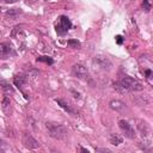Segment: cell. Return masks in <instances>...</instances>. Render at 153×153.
Here are the masks:
<instances>
[{
  "mask_svg": "<svg viewBox=\"0 0 153 153\" xmlns=\"http://www.w3.org/2000/svg\"><path fill=\"white\" fill-rule=\"evenodd\" d=\"M1 2H5V4H13V2H17L18 0H0Z\"/></svg>",
  "mask_w": 153,
  "mask_h": 153,
  "instance_id": "obj_20",
  "label": "cell"
},
{
  "mask_svg": "<svg viewBox=\"0 0 153 153\" xmlns=\"http://www.w3.org/2000/svg\"><path fill=\"white\" fill-rule=\"evenodd\" d=\"M2 143H4V141H2V140H1V139H0V147H1V146H2Z\"/></svg>",
  "mask_w": 153,
  "mask_h": 153,
  "instance_id": "obj_23",
  "label": "cell"
},
{
  "mask_svg": "<svg viewBox=\"0 0 153 153\" xmlns=\"http://www.w3.org/2000/svg\"><path fill=\"white\" fill-rule=\"evenodd\" d=\"M118 127H120V129L122 130V133H123V135H124L126 137H128V139H130V140L135 137L134 128L131 127V124H129L128 121H126V120H120V121H118Z\"/></svg>",
  "mask_w": 153,
  "mask_h": 153,
  "instance_id": "obj_4",
  "label": "cell"
},
{
  "mask_svg": "<svg viewBox=\"0 0 153 153\" xmlns=\"http://www.w3.org/2000/svg\"><path fill=\"white\" fill-rule=\"evenodd\" d=\"M55 100H56V103H57V104H59L63 110H66L67 112H69V114H75V112H74V110L69 106V104H68L67 102H65V100H62V99H55Z\"/></svg>",
  "mask_w": 153,
  "mask_h": 153,
  "instance_id": "obj_14",
  "label": "cell"
},
{
  "mask_svg": "<svg viewBox=\"0 0 153 153\" xmlns=\"http://www.w3.org/2000/svg\"><path fill=\"white\" fill-rule=\"evenodd\" d=\"M151 75H152V71H151V69H146V78L149 79Z\"/></svg>",
  "mask_w": 153,
  "mask_h": 153,
  "instance_id": "obj_21",
  "label": "cell"
},
{
  "mask_svg": "<svg viewBox=\"0 0 153 153\" xmlns=\"http://www.w3.org/2000/svg\"><path fill=\"white\" fill-rule=\"evenodd\" d=\"M110 108L115 111H118V112H123L126 110V104L118 99H114L110 102Z\"/></svg>",
  "mask_w": 153,
  "mask_h": 153,
  "instance_id": "obj_10",
  "label": "cell"
},
{
  "mask_svg": "<svg viewBox=\"0 0 153 153\" xmlns=\"http://www.w3.org/2000/svg\"><path fill=\"white\" fill-rule=\"evenodd\" d=\"M37 61H43V62L49 63V65L53 63V59H50L49 56H38V57H37Z\"/></svg>",
  "mask_w": 153,
  "mask_h": 153,
  "instance_id": "obj_18",
  "label": "cell"
},
{
  "mask_svg": "<svg viewBox=\"0 0 153 153\" xmlns=\"http://www.w3.org/2000/svg\"><path fill=\"white\" fill-rule=\"evenodd\" d=\"M114 87L120 92H130V91H142L143 86L136 79L130 76H124L117 82L114 84Z\"/></svg>",
  "mask_w": 153,
  "mask_h": 153,
  "instance_id": "obj_1",
  "label": "cell"
},
{
  "mask_svg": "<svg viewBox=\"0 0 153 153\" xmlns=\"http://www.w3.org/2000/svg\"><path fill=\"white\" fill-rule=\"evenodd\" d=\"M116 41H117V43H118V44H122V42H123V38H122L121 36H117V37H116Z\"/></svg>",
  "mask_w": 153,
  "mask_h": 153,
  "instance_id": "obj_22",
  "label": "cell"
},
{
  "mask_svg": "<svg viewBox=\"0 0 153 153\" xmlns=\"http://www.w3.org/2000/svg\"><path fill=\"white\" fill-rule=\"evenodd\" d=\"M14 55V50L10 43H0V57L1 59H10Z\"/></svg>",
  "mask_w": 153,
  "mask_h": 153,
  "instance_id": "obj_6",
  "label": "cell"
},
{
  "mask_svg": "<svg viewBox=\"0 0 153 153\" xmlns=\"http://www.w3.org/2000/svg\"><path fill=\"white\" fill-rule=\"evenodd\" d=\"M0 85H1V87H2V90L5 91L6 94H7V93H13V87H12L8 82H6V81H0Z\"/></svg>",
  "mask_w": 153,
  "mask_h": 153,
  "instance_id": "obj_16",
  "label": "cell"
},
{
  "mask_svg": "<svg viewBox=\"0 0 153 153\" xmlns=\"http://www.w3.org/2000/svg\"><path fill=\"white\" fill-rule=\"evenodd\" d=\"M45 129L49 136H51L55 140H63L67 136V128L61 123H55V122L45 123Z\"/></svg>",
  "mask_w": 153,
  "mask_h": 153,
  "instance_id": "obj_2",
  "label": "cell"
},
{
  "mask_svg": "<svg viewBox=\"0 0 153 153\" xmlns=\"http://www.w3.org/2000/svg\"><path fill=\"white\" fill-rule=\"evenodd\" d=\"M109 141H110V143H112L114 146H118V145H121V143L123 142V137L120 136L118 134H111L110 137H109Z\"/></svg>",
  "mask_w": 153,
  "mask_h": 153,
  "instance_id": "obj_13",
  "label": "cell"
},
{
  "mask_svg": "<svg viewBox=\"0 0 153 153\" xmlns=\"http://www.w3.org/2000/svg\"><path fill=\"white\" fill-rule=\"evenodd\" d=\"M1 108H2V110H4V112L5 114H10L11 112V100H10V98H8V96L5 93V96H4V98H2V102H1Z\"/></svg>",
  "mask_w": 153,
  "mask_h": 153,
  "instance_id": "obj_12",
  "label": "cell"
},
{
  "mask_svg": "<svg viewBox=\"0 0 153 153\" xmlns=\"http://www.w3.org/2000/svg\"><path fill=\"white\" fill-rule=\"evenodd\" d=\"M137 129L140 130L141 133V136L143 139H147L151 136V128L146 123V122H142V121H139V124H137Z\"/></svg>",
  "mask_w": 153,
  "mask_h": 153,
  "instance_id": "obj_9",
  "label": "cell"
},
{
  "mask_svg": "<svg viewBox=\"0 0 153 153\" xmlns=\"http://www.w3.org/2000/svg\"><path fill=\"white\" fill-rule=\"evenodd\" d=\"M72 73H73V75H74L75 78H78V79H86V78L88 76V69H87L84 65H81V63H75V65H73V67H72Z\"/></svg>",
  "mask_w": 153,
  "mask_h": 153,
  "instance_id": "obj_5",
  "label": "cell"
},
{
  "mask_svg": "<svg viewBox=\"0 0 153 153\" xmlns=\"http://www.w3.org/2000/svg\"><path fill=\"white\" fill-rule=\"evenodd\" d=\"M71 27H72V23H71V20H69L66 16H61V17L59 18V22H57L56 25H55V30H56V32H57L59 35H65V33H67Z\"/></svg>",
  "mask_w": 153,
  "mask_h": 153,
  "instance_id": "obj_3",
  "label": "cell"
},
{
  "mask_svg": "<svg viewBox=\"0 0 153 153\" xmlns=\"http://www.w3.org/2000/svg\"><path fill=\"white\" fill-rule=\"evenodd\" d=\"M142 7H143V10L145 11H149L151 10V5H149V2L147 1V0H143V4H142Z\"/></svg>",
  "mask_w": 153,
  "mask_h": 153,
  "instance_id": "obj_19",
  "label": "cell"
},
{
  "mask_svg": "<svg viewBox=\"0 0 153 153\" xmlns=\"http://www.w3.org/2000/svg\"><path fill=\"white\" fill-rule=\"evenodd\" d=\"M20 13H22L20 8H11L6 12V17L10 18V19H16Z\"/></svg>",
  "mask_w": 153,
  "mask_h": 153,
  "instance_id": "obj_15",
  "label": "cell"
},
{
  "mask_svg": "<svg viewBox=\"0 0 153 153\" xmlns=\"http://www.w3.org/2000/svg\"><path fill=\"white\" fill-rule=\"evenodd\" d=\"M67 44L71 47V48H80V42L79 41H76V39H69L68 42H67Z\"/></svg>",
  "mask_w": 153,
  "mask_h": 153,
  "instance_id": "obj_17",
  "label": "cell"
},
{
  "mask_svg": "<svg viewBox=\"0 0 153 153\" xmlns=\"http://www.w3.org/2000/svg\"><path fill=\"white\" fill-rule=\"evenodd\" d=\"M93 62H94L97 66H99L100 68H103V69H105V68L108 69V68L111 67L110 60H109L106 56H103V55H97V56H94Z\"/></svg>",
  "mask_w": 153,
  "mask_h": 153,
  "instance_id": "obj_8",
  "label": "cell"
},
{
  "mask_svg": "<svg viewBox=\"0 0 153 153\" xmlns=\"http://www.w3.org/2000/svg\"><path fill=\"white\" fill-rule=\"evenodd\" d=\"M23 145L29 149H36L39 147V142L35 137H32L30 134H25L23 136Z\"/></svg>",
  "mask_w": 153,
  "mask_h": 153,
  "instance_id": "obj_7",
  "label": "cell"
},
{
  "mask_svg": "<svg viewBox=\"0 0 153 153\" xmlns=\"http://www.w3.org/2000/svg\"><path fill=\"white\" fill-rule=\"evenodd\" d=\"M26 81H27V79H26V76H24L23 74H18V75H16L14 76V79H13V82H14V85L18 87V88H23V86L26 84Z\"/></svg>",
  "mask_w": 153,
  "mask_h": 153,
  "instance_id": "obj_11",
  "label": "cell"
}]
</instances>
